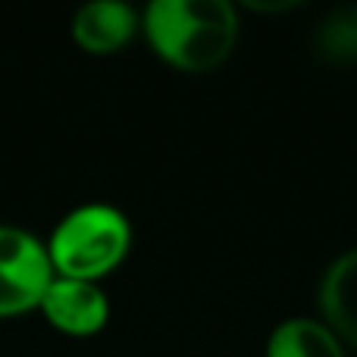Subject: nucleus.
Segmentation results:
<instances>
[{
    "label": "nucleus",
    "mask_w": 357,
    "mask_h": 357,
    "mask_svg": "<svg viewBox=\"0 0 357 357\" xmlns=\"http://www.w3.org/2000/svg\"><path fill=\"white\" fill-rule=\"evenodd\" d=\"M142 35L169 69L207 75L238 47V6L232 0H151L142 10Z\"/></svg>",
    "instance_id": "1"
},
{
    "label": "nucleus",
    "mask_w": 357,
    "mask_h": 357,
    "mask_svg": "<svg viewBox=\"0 0 357 357\" xmlns=\"http://www.w3.org/2000/svg\"><path fill=\"white\" fill-rule=\"evenodd\" d=\"M132 241L135 232L123 210L104 201H88L69 210L44 245L54 276L100 285L126 264Z\"/></svg>",
    "instance_id": "2"
},
{
    "label": "nucleus",
    "mask_w": 357,
    "mask_h": 357,
    "mask_svg": "<svg viewBox=\"0 0 357 357\" xmlns=\"http://www.w3.org/2000/svg\"><path fill=\"white\" fill-rule=\"evenodd\" d=\"M50 282L47 245L25 226L0 222V320L38 310Z\"/></svg>",
    "instance_id": "3"
},
{
    "label": "nucleus",
    "mask_w": 357,
    "mask_h": 357,
    "mask_svg": "<svg viewBox=\"0 0 357 357\" xmlns=\"http://www.w3.org/2000/svg\"><path fill=\"white\" fill-rule=\"evenodd\" d=\"M38 314L47 320L54 333L66 339H94L110 323V298L104 285L79 282V279L54 276L50 289L44 291Z\"/></svg>",
    "instance_id": "4"
},
{
    "label": "nucleus",
    "mask_w": 357,
    "mask_h": 357,
    "mask_svg": "<svg viewBox=\"0 0 357 357\" xmlns=\"http://www.w3.org/2000/svg\"><path fill=\"white\" fill-rule=\"evenodd\" d=\"M73 44L88 56H116L142 35V13L126 0H91L73 13Z\"/></svg>",
    "instance_id": "5"
},
{
    "label": "nucleus",
    "mask_w": 357,
    "mask_h": 357,
    "mask_svg": "<svg viewBox=\"0 0 357 357\" xmlns=\"http://www.w3.org/2000/svg\"><path fill=\"white\" fill-rule=\"evenodd\" d=\"M320 320L342 339L345 348H357V248L342 251L317 289Z\"/></svg>",
    "instance_id": "6"
},
{
    "label": "nucleus",
    "mask_w": 357,
    "mask_h": 357,
    "mask_svg": "<svg viewBox=\"0 0 357 357\" xmlns=\"http://www.w3.org/2000/svg\"><path fill=\"white\" fill-rule=\"evenodd\" d=\"M264 357H348V348L320 317H289L273 326Z\"/></svg>",
    "instance_id": "7"
},
{
    "label": "nucleus",
    "mask_w": 357,
    "mask_h": 357,
    "mask_svg": "<svg viewBox=\"0 0 357 357\" xmlns=\"http://www.w3.org/2000/svg\"><path fill=\"white\" fill-rule=\"evenodd\" d=\"M314 47L329 63H357V3L333 10L314 31Z\"/></svg>",
    "instance_id": "8"
},
{
    "label": "nucleus",
    "mask_w": 357,
    "mask_h": 357,
    "mask_svg": "<svg viewBox=\"0 0 357 357\" xmlns=\"http://www.w3.org/2000/svg\"><path fill=\"white\" fill-rule=\"evenodd\" d=\"M248 10H254V13H289V10H295V0H279V3H245Z\"/></svg>",
    "instance_id": "9"
}]
</instances>
